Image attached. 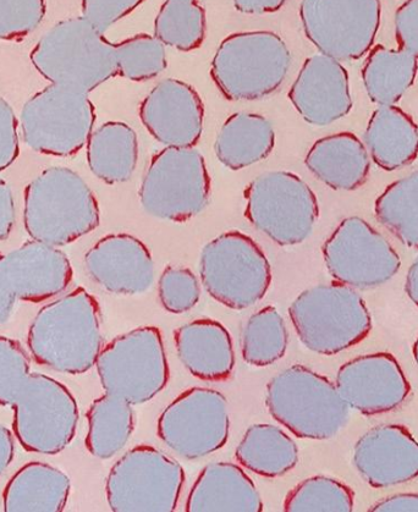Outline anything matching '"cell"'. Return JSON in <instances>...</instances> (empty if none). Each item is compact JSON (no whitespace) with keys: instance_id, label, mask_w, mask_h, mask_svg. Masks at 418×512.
<instances>
[{"instance_id":"obj_34","label":"cell","mask_w":418,"mask_h":512,"mask_svg":"<svg viewBox=\"0 0 418 512\" xmlns=\"http://www.w3.org/2000/svg\"><path fill=\"white\" fill-rule=\"evenodd\" d=\"M153 35L165 47L194 52L206 40V9L198 0H164L154 18Z\"/></svg>"},{"instance_id":"obj_20","label":"cell","mask_w":418,"mask_h":512,"mask_svg":"<svg viewBox=\"0 0 418 512\" xmlns=\"http://www.w3.org/2000/svg\"><path fill=\"white\" fill-rule=\"evenodd\" d=\"M90 278L104 291L118 296L147 293L154 283V261L145 242L126 233L107 234L85 255Z\"/></svg>"},{"instance_id":"obj_15","label":"cell","mask_w":418,"mask_h":512,"mask_svg":"<svg viewBox=\"0 0 418 512\" xmlns=\"http://www.w3.org/2000/svg\"><path fill=\"white\" fill-rule=\"evenodd\" d=\"M157 436L165 447L185 460H200L217 453L230 436L227 398L209 388L185 390L159 416Z\"/></svg>"},{"instance_id":"obj_33","label":"cell","mask_w":418,"mask_h":512,"mask_svg":"<svg viewBox=\"0 0 418 512\" xmlns=\"http://www.w3.org/2000/svg\"><path fill=\"white\" fill-rule=\"evenodd\" d=\"M374 214L396 239L418 250V170L385 187L374 203Z\"/></svg>"},{"instance_id":"obj_18","label":"cell","mask_w":418,"mask_h":512,"mask_svg":"<svg viewBox=\"0 0 418 512\" xmlns=\"http://www.w3.org/2000/svg\"><path fill=\"white\" fill-rule=\"evenodd\" d=\"M140 121L164 147H195L205 126V103L186 81L167 77L142 99Z\"/></svg>"},{"instance_id":"obj_29","label":"cell","mask_w":418,"mask_h":512,"mask_svg":"<svg viewBox=\"0 0 418 512\" xmlns=\"http://www.w3.org/2000/svg\"><path fill=\"white\" fill-rule=\"evenodd\" d=\"M139 139L130 125L108 121L93 130L86 145L88 168L107 185L128 183L139 162Z\"/></svg>"},{"instance_id":"obj_24","label":"cell","mask_w":418,"mask_h":512,"mask_svg":"<svg viewBox=\"0 0 418 512\" xmlns=\"http://www.w3.org/2000/svg\"><path fill=\"white\" fill-rule=\"evenodd\" d=\"M305 165L315 178L335 191H355L366 184L371 158L365 143L344 131L317 140L307 152Z\"/></svg>"},{"instance_id":"obj_49","label":"cell","mask_w":418,"mask_h":512,"mask_svg":"<svg viewBox=\"0 0 418 512\" xmlns=\"http://www.w3.org/2000/svg\"><path fill=\"white\" fill-rule=\"evenodd\" d=\"M405 293L416 307H418V256L407 271Z\"/></svg>"},{"instance_id":"obj_26","label":"cell","mask_w":418,"mask_h":512,"mask_svg":"<svg viewBox=\"0 0 418 512\" xmlns=\"http://www.w3.org/2000/svg\"><path fill=\"white\" fill-rule=\"evenodd\" d=\"M363 143L377 167L395 172L418 157V125L398 106H378L368 120Z\"/></svg>"},{"instance_id":"obj_8","label":"cell","mask_w":418,"mask_h":512,"mask_svg":"<svg viewBox=\"0 0 418 512\" xmlns=\"http://www.w3.org/2000/svg\"><path fill=\"white\" fill-rule=\"evenodd\" d=\"M203 288L213 300L242 311L264 299L272 285V267L261 246L249 235L230 230L203 246Z\"/></svg>"},{"instance_id":"obj_31","label":"cell","mask_w":418,"mask_h":512,"mask_svg":"<svg viewBox=\"0 0 418 512\" xmlns=\"http://www.w3.org/2000/svg\"><path fill=\"white\" fill-rule=\"evenodd\" d=\"M235 458L257 476L278 478L299 464V447L282 429L260 423L247 428Z\"/></svg>"},{"instance_id":"obj_42","label":"cell","mask_w":418,"mask_h":512,"mask_svg":"<svg viewBox=\"0 0 418 512\" xmlns=\"http://www.w3.org/2000/svg\"><path fill=\"white\" fill-rule=\"evenodd\" d=\"M20 156L19 121L7 99L0 96V173Z\"/></svg>"},{"instance_id":"obj_17","label":"cell","mask_w":418,"mask_h":512,"mask_svg":"<svg viewBox=\"0 0 418 512\" xmlns=\"http://www.w3.org/2000/svg\"><path fill=\"white\" fill-rule=\"evenodd\" d=\"M335 385L350 409L365 416L389 414L411 393L403 367L389 352H373L344 363Z\"/></svg>"},{"instance_id":"obj_35","label":"cell","mask_w":418,"mask_h":512,"mask_svg":"<svg viewBox=\"0 0 418 512\" xmlns=\"http://www.w3.org/2000/svg\"><path fill=\"white\" fill-rule=\"evenodd\" d=\"M289 334L277 308L268 306L253 313L242 329V359L253 367H267L282 360L288 350Z\"/></svg>"},{"instance_id":"obj_11","label":"cell","mask_w":418,"mask_h":512,"mask_svg":"<svg viewBox=\"0 0 418 512\" xmlns=\"http://www.w3.org/2000/svg\"><path fill=\"white\" fill-rule=\"evenodd\" d=\"M11 407L14 437L27 453L58 455L73 443L79 405L71 390L57 379L30 373Z\"/></svg>"},{"instance_id":"obj_47","label":"cell","mask_w":418,"mask_h":512,"mask_svg":"<svg viewBox=\"0 0 418 512\" xmlns=\"http://www.w3.org/2000/svg\"><path fill=\"white\" fill-rule=\"evenodd\" d=\"M288 0H233L236 11L245 15H268L278 13Z\"/></svg>"},{"instance_id":"obj_6","label":"cell","mask_w":418,"mask_h":512,"mask_svg":"<svg viewBox=\"0 0 418 512\" xmlns=\"http://www.w3.org/2000/svg\"><path fill=\"white\" fill-rule=\"evenodd\" d=\"M289 316L307 350L334 356L354 348L372 330V316L357 290L338 282L312 286L291 302Z\"/></svg>"},{"instance_id":"obj_14","label":"cell","mask_w":418,"mask_h":512,"mask_svg":"<svg viewBox=\"0 0 418 512\" xmlns=\"http://www.w3.org/2000/svg\"><path fill=\"white\" fill-rule=\"evenodd\" d=\"M305 36L317 51L340 63L360 60L381 29V0H301Z\"/></svg>"},{"instance_id":"obj_16","label":"cell","mask_w":418,"mask_h":512,"mask_svg":"<svg viewBox=\"0 0 418 512\" xmlns=\"http://www.w3.org/2000/svg\"><path fill=\"white\" fill-rule=\"evenodd\" d=\"M322 253L335 282L355 290L381 288L401 268V258L389 240L357 216L345 218L335 228Z\"/></svg>"},{"instance_id":"obj_50","label":"cell","mask_w":418,"mask_h":512,"mask_svg":"<svg viewBox=\"0 0 418 512\" xmlns=\"http://www.w3.org/2000/svg\"><path fill=\"white\" fill-rule=\"evenodd\" d=\"M414 359H415L416 365L418 367V335H417V339L414 344Z\"/></svg>"},{"instance_id":"obj_4","label":"cell","mask_w":418,"mask_h":512,"mask_svg":"<svg viewBox=\"0 0 418 512\" xmlns=\"http://www.w3.org/2000/svg\"><path fill=\"white\" fill-rule=\"evenodd\" d=\"M291 63L288 44L278 33L240 31L219 43L209 75L227 101H260L283 86Z\"/></svg>"},{"instance_id":"obj_10","label":"cell","mask_w":418,"mask_h":512,"mask_svg":"<svg viewBox=\"0 0 418 512\" xmlns=\"http://www.w3.org/2000/svg\"><path fill=\"white\" fill-rule=\"evenodd\" d=\"M96 120L95 104L86 93L51 84L27 99L19 125L32 151L69 158L86 147Z\"/></svg>"},{"instance_id":"obj_23","label":"cell","mask_w":418,"mask_h":512,"mask_svg":"<svg viewBox=\"0 0 418 512\" xmlns=\"http://www.w3.org/2000/svg\"><path fill=\"white\" fill-rule=\"evenodd\" d=\"M176 355L192 376L206 382H224L233 374V338L222 323L214 319H195L175 329Z\"/></svg>"},{"instance_id":"obj_30","label":"cell","mask_w":418,"mask_h":512,"mask_svg":"<svg viewBox=\"0 0 418 512\" xmlns=\"http://www.w3.org/2000/svg\"><path fill=\"white\" fill-rule=\"evenodd\" d=\"M418 60L404 49L378 44L361 71L368 98L377 106H396L415 84Z\"/></svg>"},{"instance_id":"obj_3","label":"cell","mask_w":418,"mask_h":512,"mask_svg":"<svg viewBox=\"0 0 418 512\" xmlns=\"http://www.w3.org/2000/svg\"><path fill=\"white\" fill-rule=\"evenodd\" d=\"M101 224L95 192L75 170L44 169L26 186L24 228L32 240L63 247Z\"/></svg>"},{"instance_id":"obj_37","label":"cell","mask_w":418,"mask_h":512,"mask_svg":"<svg viewBox=\"0 0 418 512\" xmlns=\"http://www.w3.org/2000/svg\"><path fill=\"white\" fill-rule=\"evenodd\" d=\"M167 47L150 33H136L115 43L118 76L132 82L156 79L168 68Z\"/></svg>"},{"instance_id":"obj_48","label":"cell","mask_w":418,"mask_h":512,"mask_svg":"<svg viewBox=\"0 0 418 512\" xmlns=\"http://www.w3.org/2000/svg\"><path fill=\"white\" fill-rule=\"evenodd\" d=\"M15 456V437L9 428L0 425V477L9 469Z\"/></svg>"},{"instance_id":"obj_36","label":"cell","mask_w":418,"mask_h":512,"mask_svg":"<svg viewBox=\"0 0 418 512\" xmlns=\"http://www.w3.org/2000/svg\"><path fill=\"white\" fill-rule=\"evenodd\" d=\"M355 506L354 491L337 478L315 476L297 484L286 495L284 511L351 512Z\"/></svg>"},{"instance_id":"obj_21","label":"cell","mask_w":418,"mask_h":512,"mask_svg":"<svg viewBox=\"0 0 418 512\" xmlns=\"http://www.w3.org/2000/svg\"><path fill=\"white\" fill-rule=\"evenodd\" d=\"M352 462L368 486H400L418 477V442L405 426L373 427L357 440Z\"/></svg>"},{"instance_id":"obj_13","label":"cell","mask_w":418,"mask_h":512,"mask_svg":"<svg viewBox=\"0 0 418 512\" xmlns=\"http://www.w3.org/2000/svg\"><path fill=\"white\" fill-rule=\"evenodd\" d=\"M185 471L152 445H137L109 471L107 502L114 512H172L178 508Z\"/></svg>"},{"instance_id":"obj_28","label":"cell","mask_w":418,"mask_h":512,"mask_svg":"<svg viewBox=\"0 0 418 512\" xmlns=\"http://www.w3.org/2000/svg\"><path fill=\"white\" fill-rule=\"evenodd\" d=\"M275 137L272 121L264 115L234 113L219 129L214 153L225 168L238 172L271 156Z\"/></svg>"},{"instance_id":"obj_27","label":"cell","mask_w":418,"mask_h":512,"mask_svg":"<svg viewBox=\"0 0 418 512\" xmlns=\"http://www.w3.org/2000/svg\"><path fill=\"white\" fill-rule=\"evenodd\" d=\"M71 492L68 475L46 462L32 461L5 484L3 509L7 512H60Z\"/></svg>"},{"instance_id":"obj_2","label":"cell","mask_w":418,"mask_h":512,"mask_svg":"<svg viewBox=\"0 0 418 512\" xmlns=\"http://www.w3.org/2000/svg\"><path fill=\"white\" fill-rule=\"evenodd\" d=\"M30 60L49 84L86 95L118 76L115 43L82 16L58 21L33 46Z\"/></svg>"},{"instance_id":"obj_12","label":"cell","mask_w":418,"mask_h":512,"mask_svg":"<svg viewBox=\"0 0 418 512\" xmlns=\"http://www.w3.org/2000/svg\"><path fill=\"white\" fill-rule=\"evenodd\" d=\"M96 368L107 394L132 406L150 403L170 376L161 329L142 327L119 335L102 349Z\"/></svg>"},{"instance_id":"obj_43","label":"cell","mask_w":418,"mask_h":512,"mask_svg":"<svg viewBox=\"0 0 418 512\" xmlns=\"http://www.w3.org/2000/svg\"><path fill=\"white\" fill-rule=\"evenodd\" d=\"M395 40L418 60V0H406L394 16Z\"/></svg>"},{"instance_id":"obj_7","label":"cell","mask_w":418,"mask_h":512,"mask_svg":"<svg viewBox=\"0 0 418 512\" xmlns=\"http://www.w3.org/2000/svg\"><path fill=\"white\" fill-rule=\"evenodd\" d=\"M212 180L205 157L195 147H165L153 154L139 190L148 216L185 223L211 201Z\"/></svg>"},{"instance_id":"obj_40","label":"cell","mask_w":418,"mask_h":512,"mask_svg":"<svg viewBox=\"0 0 418 512\" xmlns=\"http://www.w3.org/2000/svg\"><path fill=\"white\" fill-rule=\"evenodd\" d=\"M31 373V359L20 341L0 337V406H11Z\"/></svg>"},{"instance_id":"obj_5","label":"cell","mask_w":418,"mask_h":512,"mask_svg":"<svg viewBox=\"0 0 418 512\" xmlns=\"http://www.w3.org/2000/svg\"><path fill=\"white\" fill-rule=\"evenodd\" d=\"M266 406L279 425L300 439H332L350 418L337 385L302 365L286 368L268 382Z\"/></svg>"},{"instance_id":"obj_44","label":"cell","mask_w":418,"mask_h":512,"mask_svg":"<svg viewBox=\"0 0 418 512\" xmlns=\"http://www.w3.org/2000/svg\"><path fill=\"white\" fill-rule=\"evenodd\" d=\"M16 220L13 190L4 179L0 178V241L10 238Z\"/></svg>"},{"instance_id":"obj_25","label":"cell","mask_w":418,"mask_h":512,"mask_svg":"<svg viewBox=\"0 0 418 512\" xmlns=\"http://www.w3.org/2000/svg\"><path fill=\"white\" fill-rule=\"evenodd\" d=\"M187 512H261L260 492L250 476L231 462L203 467L187 497Z\"/></svg>"},{"instance_id":"obj_41","label":"cell","mask_w":418,"mask_h":512,"mask_svg":"<svg viewBox=\"0 0 418 512\" xmlns=\"http://www.w3.org/2000/svg\"><path fill=\"white\" fill-rule=\"evenodd\" d=\"M145 2L146 0H82L81 16L99 31L106 33Z\"/></svg>"},{"instance_id":"obj_32","label":"cell","mask_w":418,"mask_h":512,"mask_svg":"<svg viewBox=\"0 0 418 512\" xmlns=\"http://www.w3.org/2000/svg\"><path fill=\"white\" fill-rule=\"evenodd\" d=\"M85 445L99 460H109L126 447L135 429V415L128 401L112 394L99 396L87 410Z\"/></svg>"},{"instance_id":"obj_19","label":"cell","mask_w":418,"mask_h":512,"mask_svg":"<svg viewBox=\"0 0 418 512\" xmlns=\"http://www.w3.org/2000/svg\"><path fill=\"white\" fill-rule=\"evenodd\" d=\"M288 98L300 117L318 128L348 117L354 107L348 70L321 53L302 64Z\"/></svg>"},{"instance_id":"obj_45","label":"cell","mask_w":418,"mask_h":512,"mask_svg":"<svg viewBox=\"0 0 418 512\" xmlns=\"http://www.w3.org/2000/svg\"><path fill=\"white\" fill-rule=\"evenodd\" d=\"M16 301L18 299L10 282L5 255L0 253V326L9 321Z\"/></svg>"},{"instance_id":"obj_38","label":"cell","mask_w":418,"mask_h":512,"mask_svg":"<svg viewBox=\"0 0 418 512\" xmlns=\"http://www.w3.org/2000/svg\"><path fill=\"white\" fill-rule=\"evenodd\" d=\"M158 297L165 311L184 315L201 299V285L190 268L168 266L158 280Z\"/></svg>"},{"instance_id":"obj_39","label":"cell","mask_w":418,"mask_h":512,"mask_svg":"<svg viewBox=\"0 0 418 512\" xmlns=\"http://www.w3.org/2000/svg\"><path fill=\"white\" fill-rule=\"evenodd\" d=\"M46 0H0V41L19 42L41 26Z\"/></svg>"},{"instance_id":"obj_1","label":"cell","mask_w":418,"mask_h":512,"mask_svg":"<svg viewBox=\"0 0 418 512\" xmlns=\"http://www.w3.org/2000/svg\"><path fill=\"white\" fill-rule=\"evenodd\" d=\"M102 346L101 307L84 288H76L44 305L27 333L32 360L69 376L91 371Z\"/></svg>"},{"instance_id":"obj_46","label":"cell","mask_w":418,"mask_h":512,"mask_svg":"<svg viewBox=\"0 0 418 512\" xmlns=\"http://www.w3.org/2000/svg\"><path fill=\"white\" fill-rule=\"evenodd\" d=\"M371 512H418V494L405 493L388 497L371 506Z\"/></svg>"},{"instance_id":"obj_9","label":"cell","mask_w":418,"mask_h":512,"mask_svg":"<svg viewBox=\"0 0 418 512\" xmlns=\"http://www.w3.org/2000/svg\"><path fill=\"white\" fill-rule=\"evenodd\" d=\"M244 216L253 228L275 245H301L313 233L319 203L300 175L274 170L258 175L245 187Z\"/></svg>"},{"instance_id":"obj_22","label":"cell","mask_w":418,"mask_h":512,"mask_svg":"<svg viewBox=\"0 0 418 512\" xmlns=\"http://www.w3.org/2000/svg\"><path fill=\"white\" fill-rule=\"evenodd\" d=\"M16 299L29 304L53 299L68 290L74 269L65 252L44 242L30 240L5 255Z\"/></svg>"}]
</instances>
